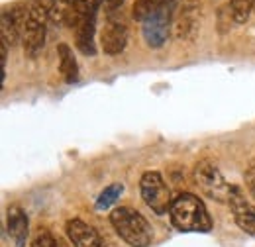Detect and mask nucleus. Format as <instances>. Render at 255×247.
<instances>
[{
  "instance_id": "obj_1",
  "label": "nucleus",
  "mask_w": 255,
  "mask_h": 247,
  "mask_svg": "<svg viewBox=\"0 0 255 247\" xmlns=\"http://www.w3.org/2000/svg\"><path fill=\"white\" fill-rule=\"evenodd\" d=\"M171 224L179 232H210L212 218L208 214L204 202L191 192H181L173 198L169 208Z\"/></svg>"
},
{
  "instance_id": "obj_2",
  "label": "nucleus",
  "mask_w": 255,
  "mask_h": 247,
  "mask_svg": "<svg viewBox=\"0 0 255 247\" xmlns=\"http://www.w3.org/2000/svg\"><path fill=\"white\" fill-rule=\"evenodd\" d=\"M57 0H32L28 10V20L22 35L24 55L26 57H37L45 43V28L51 22V14Z\"/></svg>"
},
{
  "instance_id": "obj_3",
  "label": "nucleus",
  "mask_w": 255,
  "mask_h": 247,
  "mask_svg": "<svg viewBox=\"0 0 255 247\" xmlns=\"http://www.w3.org/2000/svg\"><path fill=\"white\" fill-rule=\"evenodd\" d=\"M110 224L116 234L131 247H147L153 240V230L149 222L129 206L114 208L110 214Z\"/></svg>"
},
{
  "instance_id": "obj_4",
  "label": "nucleus",
  "mask_w": 255,
  "mask_h": 247,
  "mask_svg": "<svg viewBox=\"0 0 255 247\" xmlns=\"http://www.w3.org/2000/svg\"><path fill=\"white\" fill-rule=\"evenodd\" d=\"M194 183L208 198L216 202H228L232 185H228L220 169L210 159H202L194 165Z\"/></svg>"
},
{
  "instance_id": "obj_5",
  "label": "nucleus",
  "mask_w": 255,
  "mask_h": 247,
  "mask_svg": "<svg viewBox=\"0 0 255 247\" xmlns=\"http://www.w3.org/2000/svg\"><path fill=\"white\" fill-rule=\"evenodd\" d=\"M139 190H141V198L143 202L157 214L163 216L169 212L171 208V192L169 186L165 185L161 173L157 171H145L139 179Z\"/></svg>"
},
{
  "instance_id": "obj_6",
  "label": "nucleus",
  "mask_w": 255,
  "mask_h": 247,
  "mask_svg": "<svg viewBox=\"0 0 255 247\" xmlns=\"http://www.w3.org/2000/svg\"><path fill=\"white\" fill-rule=\"evenodd\" d=\"M28 10H30V6L22 4V2H16V4H12V6L2 10V16H0V37H2L4 45L14 47L20 41V37L24 35V28H26Z\"/></svg>"
},
{
  "instance_id": "obj_7",
  "label": "nucleus",
  "mask_w": 255,
  "mask_h": 247,
  "mask_svg": "<svg viewBox=\"0 0 255 247\" xmlns=\"http://www.w3.org/2000/svg\"><path fill=\"white\" fill-rule=\"evenodd\" d=\"M228 204H230V210L234 214L238 228L255 238V204L246 198V192L242 190V186L232 185Z\"/></svg>"
},
{
  "instance_id": "obj_8",
  "label": "nucleus",
  "mask_w": 255,
  "mask_h": 247,
  "mask_svg": "<svg viewBox=\"0 0 255 247\" xmlns=\"http://www.w3.org/2000/svg\"><path fill=\"white\" fill-rule=\"evenodd\" d=\"M171 10H173V4L161 8L157 12H153L151 16H147L141 24V33H143V39L149 47H161L165 41H167V35H169V20H171Z\"/></svg>"
},
{
  "instance_id": "obj_9",
  "label": "nucleus",
  "mask_w": 255,
  "mask_h": 247,
  "mask_svg": "<svg viewBox=\"0 0 255 247\" xmlns=\"http://www.w3.org/2000/svg\"><path fill=\"white\" fill-rule=\"evenodd\" d=\"M128 43V28L126 24L116 18L114 14H108V20L100 31V45L106 55H118L126 49Z\"/></svg>"
},
{
  "instance_id": "obj_10",
  "label": "nucleus",
  "mask_w": 255,
  "mask_h": 247,
  "mask_svg": "<svg viewBox=\"0 0 255 247\" xmlns=\"http://www.w3.org/2000/svg\"><path fill=\"white\" fill-rule=\"evenodd\" d=\"M65 232H67L73 247H104L100 234L93 226H89L87 222H83L79 218L69 220L65 226Z\"/></svg>"
},
{
  "instance_id": "obj_11",
  "label": "nucleus",
  "mask_w": 255,
  "mask_h": 247,
  "mask_svg": "<svg viewBox=\"0 0 255 247\" xmlns=\"http://www.w3.org/2000/svg\"><path fill=\"white\" fill-rule=\"evenodd\" d=\"M198 30V4L194 0H187L179 10V18L175 24V33L179 39H192Z\"/></svg>"
},
{
  "instance_id": "obj_12",
  "label": "nucleus",
  "mask_w": 255,
  "mask_h": 247,
  "mask_svg": "<svg viewBox=\"0 0 255 247\" xmlns=\"http://www.w3.org/2000/svg\"><path fill=\"white\" fill-rule=\"evenodd\" d=\"M30 234V224L28 216L20 206H10L8 208V236L12 238L16 247H26Z\"/></svg>"
},
{
  "instance_id": "obj_13",
  "label": "nucleus",
  "mask_w": 255,
  "mask_h": 247,
  "mask_svg": "<svg viewBox=\"0 0 255 247\" xmlns=\"http://www.w3.org/2000/svg\"><path fill=\"white\" fill-rule=\"evenodd\" d=\"M95 31H96V14L85 16L75 28V41L83 55H95Z\"/></svg>"
},
{
  "instance_id": "obj_14",
  "label": "nucleus",
  "mask_w": 255,
  "mask_h": 247,
  "mask_svg": "<svg viewBox=\"0 0 255 247\" xmlns=\"http://www.w3.org/2000/svg\"><path fill=\"white\" fill-rule=\"evenodd\" d=\"M57 55H59V71L63 75L65 83H69V85L77 83L79 81V65H77V59H75L69 43L57 45Z\"/></svg>"
},
{
  "instance_id": "obj_15",
  "label": "nucleus",
  "mask_w": 255,
  "mask_h": 247,
  "mask_svg": "<svg viewBox=\"0 0 255 247\" xmlns=\"http://www.w3.org/2000/svg\"><path fill=\"white\" fill-rule=\"evenodd\" d=\"M169 4H175V0H135L131 8V18L135 22H143L147 16H151L153 12H157Z\"/></svg>"
},
{
  "instance_id": "obj_16",
  "label": "nucleus",
  "mask_w": 255,
  "mask_h": 247,
  "mask_svg": "<svg viewBox=\"0 0 255 247\" xmlns=\"http://www.w3.org/2000/svg\"><path fill=\"white\" fill-rule=\"evenodd\" d=\"M255 10V0H230V12L234 22L244 24L250 18V12Z\"/></svg>"
},
{
  "instance_id": "obj_17",
  "label": "nucleus",
  "mask_w": 255,
  "mask_h": 247,
  "mask_svg": "<svg viewBox=\"0 0 255 247\" xmlns=\"http://www.w3.org/2000/svg\"><path fill=\"white\" fill-rule=\"evenodd\" d=\"M122 190H124V186L120 185V183H114V185L106 186V188L100 192L98 200H96V208H98V210H106V208H110V206L120 198Z\"/></svg>"
},
{
  "instance_id": "obj_18",
  "label": "nucleus",
  "mask_w": 255,
  "mask_h": 247,
  "mask_svg": "<svg viewBox=\"0 0 255 247\" xmlns=\"http://www.w3.org/2000/svg\"><path fill=\"white\" fill-rule=\"evenodd\" d=\"M32 247H63V244L59 240H55L47 230H39L37 236L33 238Z\"/></svg>"
},
{
  "instance_id": "obj_19",
  "label": "nucleus",
  "mask_w": 255,
  "mask_h": 247,
  "mask_svg": "<svg viewBox=\"0 0 255 247\" xmlns=\"http://www.w3.org/2000/svg\"><path fill=\"white\" fill-rule=\"evenodd\" d=\"M246 183H248V188H250V192H252L255 200V163H252L250 169L246 171Z\"/></svg>"
},
{
  "instance_id": "obj_20",
  "label": "nucleus",
  "mask_w": 255,
  "mask_h": 247,
  "mask_svg": "<svg viewBox=\"0 0 255 247\" xmlns=\"http://www.w3.org/2000/svg\"><path fill=\"white\" fill-rule=\"evenodd\" d=\"M122 2H124V0H104V6H106V10H108V14H114V12L122 6Z\"/></svg>"
}]
</instances>
